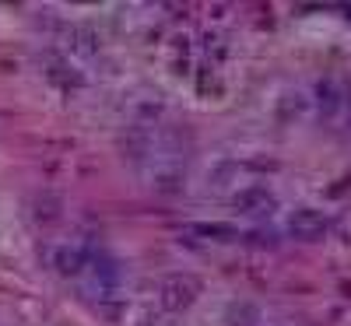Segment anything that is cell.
Segmentation results:
<instances>
[{
    "mask_svg": "<svg viewBox=\"0 0 351 326\" xmlns=\"http://www.w3.org/2000/svg\"><path fill=\"white\" fill-rule=\"evenodd\" d=\"M324 231H327V214L316 211V207H299V211L288 214V235H295L302 242H316Z\"/></svg>",
    "mask_w": 351,
    "mask_h": 326,
    "instance_id": "obj_2",
    "label": "cell"
},
{
    "mask_svg": "<svg viewBox=\"0 0 351 326\" xmlns=\"http://www.w3.org/2000/svg\"><path fill=\"white\" fill-rule=\"evenodd\" d=\"M200 299V281L193 274H169L158 288V302L169 309V312H183L190 309L193 302Z\"/></svg>",
    "mask_w": 351,
    "mask_h": 326,
    "instance_id": "obj_1",
    "label": "cell"
},
{
    "mask_svg": "<svg viewBox=\"0 0 351 326\" xmlns=\"http://www.w3.org/2000/svg\"><path fill=\"white\" fill-rule=\"evenodd\" d=\"M225 323H228V326H256V323H260V309H256L253 302H228Z\"/></svg>",
    "mask_w": 351,
    "mask_h": 326,
    "instance_id": "obj_5",
    "label": "cell"
},
{
    "mask_svg": "<svg viewBox=\"0 0 351 326\" xmlns=\"http://www.w3.org/2000/svg\"><path fill=\"white\" fill-rule=\"evenodd\" d=\"M274 203V193L267 186H246L236 193V207L246 214H260V211H267V207Z\"/></svg>",
    "mask_w": 351,
    "mask_h": 326,
    "instance_id": "obj_3",
    "label": "cell"
},
{
    "mask_svg": "<svg viewBox=\"0 0 351 326\" xmlns=\"http://www.w3.org/2000/svg\"><path fill=\"white\" fill-rule=\"evenodd\" d=\"M316 95H319V109L324 112H334L337 105H341V99H337V92H334V84L327 81V84H319L316 88Z\"/></svg>",
    "mask_w": 351,
    "mask_h": 326,
    "instance_id": "obj_7",
    "label": "cell"
},
{
    "mask_svg": "<svg viewBox=\"0 0 351 326\" xmlns=\"http://www.w3.org/2000/svg\"><path fill=\"white\" fill-rule=\"evenodd\" d=\"M53 266H56V274H64V277H77L88 266V256L77 246H60L53 253Z\"/></svg>",
    "mask_w": 351,
    "mask_h": 326,
    "instance_id": "obj_4",
    "label": "cell"
},
{
    "mask_svg": "<svg viewBox=\"0 0 351 326\" xmlns=\"http://www.w3.org/2000/svg\"><path fill=\"white\" fill-rule=\"evenodd\" d=\"M193 235H208V239H218V242H228V239H236V228H228V225H190Z\"/></svg>",
    "mask_w": 351,
    "mask_h": 326,
    "instance_id": "obj_6",
    "label": "cell"
}]
</instances>
